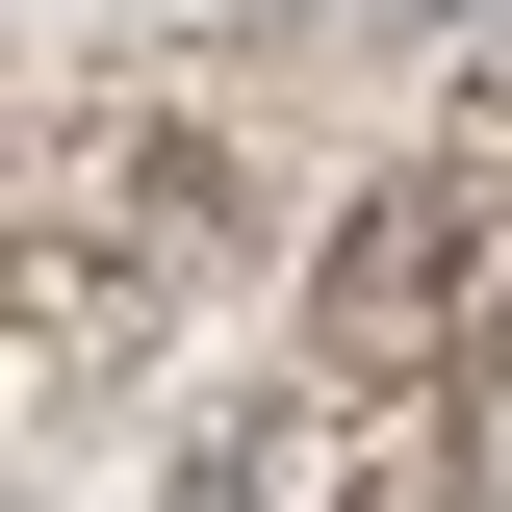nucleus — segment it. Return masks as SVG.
<instances>
[{
    "label": "nucleus",
    "instance_id": "obj_3",
    "mask_svg": "<svg viewBox=\"0 0 512 512\" xmlns=\"http://www.w3.org/2000/svg\"><path fill=\"white\" fill-rule=\"evenodd\" d=\"M154 512H384V461H359V410H308V384H282V410H205Z\"/></svg>",
    "mask_w": 512,
    "mask_h": 512
},
{
    "label": "nucleus",
    "instance_id": "obj_1",
    "mask_svg": "<svg viewBox=\"0 0 512 512\" xmlns=\"http://www.w3.org/2000/svg\"><path fill=\"white\" fill-rule=\"evenodd\" d=\"M231 256H256V180L205 154L180 103H52V128H0V308L52 333V359L180 333Z\"/></svg>",
    "mask_w": 512,
    "mask_h": 512
},
{
    "label": "nucleus",
    "instance_id": "obj_4",
    "mask_svg": "<svg viewBox=\"0 0 512 512\" xmlns=\"http://www.w3.org/2000/svg\"><path fill=\"white\" fill-rule=\"evenodd\" d=\"M436 512H512V333L436 384Z\"/></svg>",
    "mask_w": 512,
    "mask_h": 512
},
{
    "label": "nucleus",
    "instance_id": "obj_2",
    "mask_svg": "<svg viewBox=\"0 0 512 512\" xmlns=\"http://www.w3.org/2000/svg\"><path fill=\"white\" fill-rule=\"evenodd\" d=\"M512 333V180H384L359 231H333V359H487Z\"/></svg>",
    "mask_w": 512,
    "mask_h": 512
}]
</instances>
